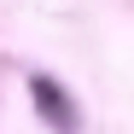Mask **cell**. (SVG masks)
Instances as JSON below:
<instances>
[{
  "instance_id": "1",
  "label": "cell",
  "mask_w": 134,
  "mask_h": 134,
  "mask_svg": "<svg viewBox=\"0 0 134 134\" xmlns=\"http://www.w3.org/2000/svg\"><path fill=\"white\" fill-rule=\"evenodd\" d=\"M29 99H35V111H41L58 134H76V105H70V93H64L53 76H29Z\"/></svg>"
}]
</instances>
